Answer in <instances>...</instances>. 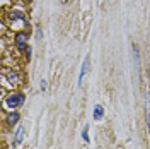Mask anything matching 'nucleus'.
Here are the masks:
<instances>
[{
	"instance_id": "nucleus-2",
	"label": "nucleus",
	"mask_w": 150,
	"mask_h": 149,
	"mask_svg": "<svg viewBox=\"0 0 150 149\" xmlns=\"http://www.w3.org/2000/svg\"><path fill=\"white\" fill-rule=\"evenodd\" d=\"M16 45H17L19 50H26L28 48V34L24 31H21L16 34Z\"/></svg>"
},
{
	"instance_id": "nucleus-3",
	"label": "nucleus",
	"mask_w": 150,
	"mask_h": 149,
	"mask_svg": "<svg viewBox=\"0 0 150 149\" xmlns=\"http://www.w3.org/2000/svg\"><path fill=\"white\" fill-rule=\"evenodd\" d=\"M89 65H91V57H85L84 64H82V69H80V75H79V87L84 84V77L89 72Z\"/></svg>"
},
{
	"instance_id": "nucleus-1",
	"label": "nucleus",
	"mask_w": 150,
	"mask_h": 149,
	"mask_svg": "<svg viewBox=\"0 0 150 149\" xmlns=\"http://www.w3.org/2000/svg\"><path fill=\"white\" fill-rule=\"evenodd\" d=\"M22 101H24V94L14 93V94H10V96H7V100H5V106L10 108V110H16L17 106L22 105Z\"/></svg>"
},
{
	"instance_id": "nucleus-7",
	"label": "nucleus",
	"mask_w": 150,
	"mask_h": 149,
	"mask_svg": "<svg viewBox=\"0 0 150 149\" xmlns=\"http://www.w3.org/2000/svg\"><path fill=\"white\" fill-rule=\"evenodd\" d=\"M147 129L150 135V91H149V100H147Z\"/></svg>"
},
{
	"instance_id": "nucleus-6",
	"label": "nucleus",
	"mask_w": 150,
	"mask_h": 149,
	"mask_svg": "<svg viewBox=\"0 0 150 149\" xmlns=\"http://www.w3.org/2000/svg\"><path fill=\"white\" fill-rule=\"evenodd\" d=\"M104 117V108L101 105H96L94 106V120H101Z\"/></svg>"
},
{
	"instance_id": "nucleus-5",
	"label": "nucleus",
	"mask_w": 150,
	"mask_h": 149,
	"mask_svg": "<svg viewBox=\"0 0 150 149\" xmlns=\"http://www.w3.org/2000/svg\"><path fill=\"white\" fill-rule=\"evenodd\" d=\"M19 118H21V115H19L17 112H10L9 117H7V123H9V125H16L19 122Z\"/></svg>"
},
{
	"instance_id": "nucleus-9",
	"label": "nucleus",
	"mask_w": 150,
	"mask_h": 149,
	"mask_svg": "<svg viewBox=\"0 0 150 149\" xmlns=\"http://www.w3.org/2000/svg\"><path fill=\"white\" fill-rule=\"evenodd\" d=\"M36 36H38V38H41V36H43V33H41V29H38V31H36Z\"/></svg>"
},
{
	"instance_id": "nucleus-8",
	"label": "nucleus",
	"mask_w": 150,
	"mask_h": 149,
	"mask_svg": "<svg viewBox=\"0 0 150 149\" xmlns=\"http://www.w3.org/2000/svg\"><path fill=\"white\" fill-rule=\"evenodd\" d=\"M82 137H84L85 142H89V127H85L84 130H82Z\"/></svg>"
},
{
	"instance_id": "nucleus-4",
	"label": "nucleus",
	"mask_w": 150,
	"mask_h": 149,
	"mask_svg": "<svg viewBox=\"0 0 150 149\" xmlns=\"http://www.w3.org/2000/svg\"><path fill=\"white\" fill-rule=\"evenodd\" d=\"M24 134H26L24 127H22V125L17 127V130H16V134H14V146H16V148H19V146L22 144V140H24Z\"/></svg>"
}]
</instances>
